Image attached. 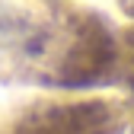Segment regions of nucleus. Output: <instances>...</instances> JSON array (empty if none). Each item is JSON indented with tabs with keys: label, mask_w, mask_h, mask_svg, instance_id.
Segmentation results:
<instances>
[]
</instances>
